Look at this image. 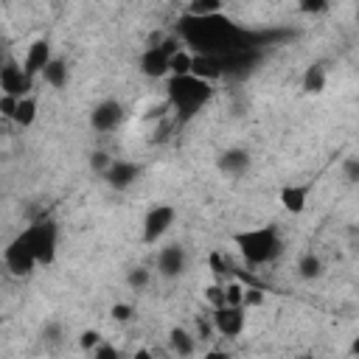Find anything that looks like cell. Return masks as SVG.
Returning a JSON list of instances; mask_svg holds the SVG:
<instances>
[{
	"label": "cell",
	"instance_id": "cell-20",
	"mask_svg": "<svg viewBox=\"0 0 359 359\" xmlns=\"http://www.w3.org/2000/svg\"><path fill=\"white\" fill-rule=\"evenodd\" d=\"M185 11H188V17H194V20H210V17L222 14L224 6H222V0H191Z\"/></svg>",
	"mask_w": 359,
	"mask_h": 359
},
{
	"label": "cell",
	"instance_id": "cell-33",
	"mask_svg": "<svg viewBox=\"0 0 359 359\" xmlns=\"http://www.w3.org/2000/svg\"><path fill=\"white\" fill-rule=\"evenodd\" d=\"M300 11H306V14H320V11H325L328 8V3L325 0H300V6H297Z\"/></svg>",
	"mask_w": 359,
	"mask_h": 359
},
{
	"label": "cell",
	"instance_id": "cell-12",
	"mask_svg": "<svg viewBox=\"0 0 359 359\" xmlns=\"http://www.w3.org/2000/svg\"><path fill=\"white\" fill-rule=\"evenodd\" d=\"M216 165H219V171L227 174V177H241V174L250 168V151L241 149V146H230V149L219 151Z\"/></svg>",
	"mask_w": 359,
	"mask_h": 359
},
{
	"label": "cell",
	"instance_id": "cell-3",
	"mask_svg": "<svg viewBox=\"0 0 359 359\" xmlns=\"http://www.w3.org/2000/svg\"><path fill=\"white\" fill-rule=\"evenodd\" d=\"M20 236H22V238H25V244L31 247V252H34L36 264H45V266H48V264H53V261H56L59 230H56V224H53V222H48V219L34 222V224H28Z\"/></svg>",
	"mask_w": 359,
	"mask_h": 359
},
{
	"label": "cell",
	"instance_id": "cell-10",
	"mask_svg": "<svg viewBox=\"0 0 359 359\" xmlns=\"http://www.w3.org/2000/svg\"><path fill=\"white\" fill-rule=\"evenodd\" d=\"M185 266H188V255H185V250H182L180 244H168V247H163V250L157 252V272H160L165 280L180 278V275L185 272Z\"/></svg>",
	"mask_w": 359,
	"mask_h": 359
},
{
	"label": "cell",
	"instance_id": "cell-35",
	"mask_svg": "<svg viewBox=\"0 0 359 359\" xmlns=\"http://www.w3.org/2000/svg\"><path fill=\"white\" fill-rule=\"evenodd\" d=\"M59 334H62L59 323H48V325L42 328V337H45V339H50V342H56V339H59Z\"/></svg>",
	"mask_w": 359,
	"mask_h": 359
},
{
	"label": "cell",
	"instance_id": "cell-28",
	"mask_svg": "<svg viewBox=\"0 0 359 359\" xmlns=\"http://www.w3.org/2000/svg\"><path fill=\"white\" fill-rule=\"evenodd\" d=\"M205 300H208L213 309H224V286L210 283V286L205 289Z\"/></svg>",
	"mask_w": 359,
	"mask_h": 359
},
{
	"label": "cell",
	"instance_id": "cell-39",
	"mask_svg": "<svg viewBox=\"0 0 359 359\" xmlns=\"http://www.w3.org/2000/svg\"><path fill=\"white\" fill-rule=\"evenodd\" d=\"M348 353H351V356H359V337H353V339H351V348H348Z\"/></svg>",
	"mask_w": 359,
	"mask_h": 359
},
{
	"label": "cell",
	"instance_id": "cell-16",
	"mask_svg": "<svg viewBox=\"0 0 359 359\" xmlns=\"http://www.w3.org/2000/svg\"><path fill=\"white\" fill-rule=\"evenodd\" d=\"M168 348H171L174 356L188 359V356H194V351H196V334H191V331H185V328H171V331H168Z\"/></svg>",
	"mask_w": 359,
	"mask_h": 359
},
{
	"label": "cell",
	"instance_id": "cell-38",
	"mask_svg": "<svg viewBox=\"0 0 359 359\" xmlns=\"http://www.w3.org/2000/svg\"><path fill=\"white\" fill-rule=\"evenodd\" d=\"M202 359H230V356H227L224 351H216V348H213V351H208Z\"/></svg>",
	"mask_w": 359,
	"mask_h": 359
},
{
	"label": "cell",
	"instance_id": "cell-9",
	"mask_svg": "<svg viewBox=\"0 0 359 359\" xmlns=\"http://www.w3.org/2000/svg\"><path fill=\"white\" fill-rule=\"evenodd\" d=\"M50 62H53L50 42H48V39H34V42L28 45L25 56H22V70H25L31 79H36V76L45 73V67H48Z\"/></svg>",
	"mask_w": 359,
	"mask_h": 359
},
{
	"label": "cell",
	"instance_id": "cell-18",
	"mask_svg": "<svg viewBox=\"0 0 359 359\" xmlns=\"http://www.w3.org/2000/svg\"><path fill=\"white\" fill-rule=\"evenodd\" d=\"M325 84H328V73H325V67H323V65H309L306 73H303V93H309V95H320V93L325 90Z\"/></svg>",
	"mask_w": 359,
	"mask_h": 359
},
{
	"label": "cell",
	"instance_id": "cell-37",
	"mask_svg": "<svg viewBox=\"0 0 359 359\" xmlns=\"http://www.w3.org/2000/svg\"><path fill=\"white\" fill-rule=\"evenodd\" d=\"M132 359H154V353H151V351H149V348H137V351H135V356H132Z\"/></svg>",
	"mask_w": 359,
	"mask_h": 359
},
{
	"label": "cell",
	"instance_id": "cell-2",
	"mask_svg": "<svg viewBox=\"0 0 359 359\" xmlns=\"http://www.w3.org/2000/svg\"><path fill=\"white\" fill-rule=\"evenodd\" d=\"M168 98H171V107L177 109L180 118H194L210 98H213V84L210 81H202L196 76H171L168 81Z\"/></svg>",
	"mask_w": 359,
	"mask_h": 359
},
{
	"label": "cell",
	"instance_id": "cell-25",
	"mask_svg": "<svg viewBox=\"0 0 359 359\" xmlns=\"http://www.w3.org/2000/svg\"><path fill=\"white\" fill-rule=\"evenodd\" d=\"M149 280H151V275H149V269H143V266H135V269H129V275H126V283H129L135 292L146 289Z\"/></svg>",
	"mask_w": 359,
	"mask_h": 359
},
{
	"label": "cell",
	"instance_id": "cell-13",
	"mask_svg": "<svg viewBox=\"0 0 359 359\" xmlns=\"http://www.w3.org/2000/svg\"><path fill=\"white\" fill-rule=\"evenodd\" d=\"M137 67H140V73L146 79H165V76H171L168 56L163 53V48H146L140 53V59H137Z\"/></svg>",
	"mask_w": 359,
	"mask_h": 359
},
{
	"label": "cell",
	"instance_id": "cell-30",
	"mask_svg": "<svg viewBox=\"0 0 359 359\" xmlns=\"http://www.w3.org/2000/svg\"><path fill=\"white\" fill-rule=\"evenodd\" d=\"M109 314H112V320H115V323H129V320L135 317V309H132L129 303H112Z\"/></svg>",
	"mask_w": 359,
	"mask_h": 359
},
{
	"label": "cell",
	"instance_id": "cell-23",
	"mask_svg": "<svg viewBox=\"0 0 359 359\" xmlns=\"http://www.w3.org/2000/svg\"><path fill=\"white\" fill-rule=\"evenodd\" d=\"M244 289L247 286H241L238 280L224 283V306H241L244 309Z\"/></svg>",
	"mask_w": 359,
	"mask_h": 359
},
{
	"label": "cell",
	"instance_id": "cell-36",
	"mask_svg": "<svg viewBox=\"0 0 359 359\" xmlns=\"http://www.w3.org/2000/svg\"><path fill=\"white\" fill-rule=\"evenodd\" d=\"M210 264H213V272H224V264H222L219 252H213V255H210Z\"/></svg>",
	"mask_w": 359,
	"mask_h": 359
},
{
	"label": "cell",
	"instance_id": "cell-15",
	"mask_svg": "<svg viewBox=\"0 0 359 359\" xmlns=\"http://www.w3.org/2000/svg\"><path fill=\"white\" fill-rule=\"evenodd\" d=\"M278 202H280V208L286 213H303L306 202H309V185H286V188H280Z\"/></svg>",
	"mask_w": 359,
	"mask_h": 359
},
{
	"label": "cell",
	"instance_id": "cell-8",
	"mask_svg": "<svg viewBox=\"0 0 359 359\" xmlns=\"http://www.w3.org/2000/svg\"><path fill=\"white\" fill-rule=\"evenodd\" d=\"M213 328H216V334H222V337H227V339H236L241 331H244V323H247V317H244V309L241 306H224V309H213Z\"/></svg>",
	"mask_w": 359,
	"mask_h": 359
},
{
	"label": "cell",
	"instance_id": "cell-31",
	"mask_svg": "<svg viewBox=\"0 0 359 359\" xmlns=\"http://www.w3.org/2000/svg\"><path fill=\"white\" fill-rule=\"evenodd\" d=\"M264 303V289L261 286H247L244 289V309H255Z\"/></svg>",
	"mask_w": 359,
	"mask_h": 359
},
{
	"label": "cell",
	"instance_id": "cell-4",
	"mask_svg": "<svg viewBox=\"0 0 359 359\" xmlns=\"http://www.w3.org/2000/svg\"><path fill=\"white\" fill-rule=\"evenodd\" d=\"M34 87V79L22 70V65H17L14 59H6L0 67V95H14V98H25Z\"/></svg>",
	"mask_w": 359,
	"mask_h": 359
},
{
	"label": "cell",
	"instance_id": "cell-7",
	"mask_svg": "<svg viewBox=\"0 0 359 359\" xmlns=\"http://www.w3.org/2000/svg\"><path fill=\"white\" fill-rule=\"evenodd\" d=\"M3 261H6V269H8L11 275H17V278L31 275L34 266H36V258H34V252H31V247L25 244L22 236H17V238L3 250Z\"/></svg>",
	"mask_w": 359,
	"mask_h": 359
},
{
	"label": "cell",
	"instance_id": "cell-29",
	"mask_svg": "<svg viewBox=\"0 0 359 359\" xmlns=\"http://www.w3.org/2000/svg\"><path fill=\"white\" fill-rule=\"evenodd\" d=\"M17 107H20V98H14V95H0V115H3L6 121H14Z\"/></svg>",
	"mask_w": 359,
	"mask_h": 359
},
{
	"label": "cell",
	"instance_id": "cell-22",
	"mask_svg": "<svg viewBox=\"0 0 359 359\" xmlns=\"http://www.w3.org/2000/svg\"><path fill=\"white\" fill-rule=\"evenodd\" d=\"M168 70H171V76H177V79L191 76V70H194V53H188L185 48L177 50V53L168 59Z\"/></svg>",
	"mask_w": 359,
	"mask_h": 359
},
{
	"label": "cell",
	"instance_id": "cell-6",
	"mask_svg": "<svg viewBox=\"0 0 359 359\" xmlns=\"http://www.w3.org/2000/svg\"><path fill=\"white\" fill-rule=\"evenodd\" d=\"M123 118H126L123 104H121L118 98H104V101H98V104L93 107V112H90V126H93L95 132H115V129L123 123Z\"/></svg>",
	"mask_w": 359,
	"mask_h": 359
},
{
	"label": "cell",
	"instance_id": "cell-21",
	"mask_svg": "<svg viewBox=\"0 0 359 359\" xmlns=\"http://www.w3.org/2000/svg\"><path fill=\"white\" fill-rule=\"evenodd\" d=\"M36 98L34 95H25V98H20V107H17V115H14V123L17 126H22V129H28V126H34V121H36Z\"/></svg>",
	"mask_w": 359,
	"mask_h": 359
},
{
	"label": "cell",
	"instance_id": "cell-40",
	"mask_svg": "<svg viewBox=\"0 0 359 359\" xmlns=\"http://www.w3.org/2000/svg\"><path fill=\"white\" fill-rule=\"evenodd\" d=\"M154 353V359H168V353L165 351H151Z\"/></svg>",
	"mask_w": 359,
	"mask_h": 359
},
{
	"label": "cell",
	"instance_id": "cell-11",
	"mask_svg": "<svg viewBox=\"0 0 359 359\" xmlns=\"http://www.w3.org/2000/svg\"><path fill=\"white\" fill-rule=\"evenodd\" d=\"M137 177H140V165H137V163H129V160H115V163L109 165V171L104 174L107 185H109L112 191H126V188H132V185L137 182Z\"/></svg>",
	"mask_w": 359,
	"mask_h": 359
},
{
	"label": "cell",
	"instance_id": "cell-14",
	"mask_svg": "<svg viewBox=\"0 0 359 359\" xmlns=\"http://www.w3.org/2000/svg\"><path fill=\"white\" fill-rule=\"evenodd\" d=\"M222 73H224V65L216 56H210V53H194V70H191V76L213 84Z\"/></svg>",
	"mask_w": 359,
	"mask_h": 359
},
{
	"label": "cell",
	"instance_id": "cell-1",
	"mask_svg": "<svg viewBox=\"0 0 359 359\" xmlns=\"http://www.w3.org/2000/svg\"><path fill=\"white\" fill-rule=\"evenodd\" d=\"M241 258L252 266H261V264H272L283 255V236L278 233V227L272 224H264V227H250V230H241L233 236Z\"/></svg>",
	"mask_w": 359,
	"mask_h": 359
},
{
	"label": "cell",
	"instance_id": "cell-32",
	"mask_svg": "<svg viewBox=\"0 0 359 359\" xmlns=\"http://www.w3.org/2000/svg\"><path fill=\"white\" fill-rule=\"evenodd\" d=\"M93 359H121V353H118V348H115L112 342H101V345L93 351Z\"/></svg>",
	"mask_w": 359,
	"mask_h": 359
},
{
	"label": "cell",
	"instance_id": "cell-5",
	"mask_svg": "<svg viewBox=\"0 0 359 359\" xmlns=\"http://www.w3.org/2000/svg\"><path fill=\"white\" fill-rule=\"evenodd\" d=\"M177 210L171 205H154L146 216H143V244H157L174 224Z\"/></svg>",
	"mask_w": 359,
	"mask_h": 359
},
{
	"label": "cell",
	"instance_id": "cell-34",
	"mask_svg": "<svg viewBox=\"0 0 359 359\" xmlns=\"http://www.w3.org/2000/svg\"><path fill=\"white\" fill-rule=\"evenodd\" d=\"M213 331H216V328H213V320H202V317L196 320V337H199V339H210Z\"/></svg>",
	"mask_w": 359,
	"mask_h": 359
},
{
	"label": "cell",
	"instance_id": "cell-26",
	"mask_svg": "<svg viewBox=\"0 0 359 359\" xmlns=\"http://www.w3.org/2000/svg\"><path fill=\"white\" fill-rule=\"evenodd\" d=\"M339 171H342V177H345V182H359V157L356 154H351V157H345L342 160V165H339Z\"/></svg>",
	"mask_w": 359,
	"mask_h": 359
},
{
	"label": "cell",
	"instance_id": "cell-19",
	"mask_svg": "<svg viewBox=\"0 0 359 359\" xmlns=\"http://www.w3.org/2000/svg\"><path fill=\"white\" fill-rule=\"evenodd\" d=\"M323 258L317 255V252H303L300 258H297V275L303 278V280H317V278H323Z\"/></svg>",
	"mask_w": 359,
	"mask_h": 359
},
{
	"label": "cell",
	"instance_id": "cell-24",
	"mask_svg": "<svg viewBox=\"0 0 359 359\" xmlns=\"http://www.w3.org/2000/svg\"><path fill=\"white\" fill-rule=\"evenodd\" d=\"M112 163H115V160H112V157H109L104 149L90 151V168H93L95 174H101V177H104V174L109 171V165H112Z\"/></svg>",
	"mask_w": 359,
	"mask_h": 359
},
{
	"label": "cell",
	"instance_id": "cell-27",
	"mask_svg": "<svg viewBox=\"0 0 359 359\" xmlns=\"http://www.w3.org/2000/svg\"><path fill=\"white\" fill-rule=\"evenodd\" d=\"M101 342H104V339H101V331H95V328H87V331L79 334V345H81L84 351H95Z\"/></svg>",
	"mask_w": 359,
	"mask_h": 359
},
{
	"label": "cell",
	"instance_id": "cell-17",
	"mask_svg": "<svg viewBox=\"0 0 359 359\" xmlns=\"http://www.w3.org/2000/svg\"><path fill=\"white\" fill-rule=\"evenodd\" d=\"M42 79H45V84H50L53 90H62V87L67 84V79H70V67H67V59H62V56H53V62L45 67Z\"/></svg>",
	"mask_w": 359,
	"mask_h": 359
}]
</instances>
